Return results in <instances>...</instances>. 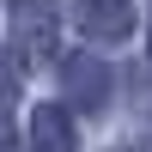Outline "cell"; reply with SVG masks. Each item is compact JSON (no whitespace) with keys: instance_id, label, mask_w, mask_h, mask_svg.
I'll list each match as a JSON object with an SVG mask.
<instances>
[{"instance_id":"cell-1","label":"cell","mask_w":152,"mask_h":152,"mask_svg":"<svg viewBox=\"0 0 152 152\" xmlns=\"http://www.w3.org/2000/svg\"><path fill=\"white\" fill-rule=\"evenodd\" d=\"M55 31H61V12L55 0H12V49L18 61H55Z\"/></svg>"},{"instance_id":"cell-2","label":"cell","mask_w":152,"mask_h":152,"mask_svg":"<svg viewBox=\"0 0 152 152\" xmlns=\"http://www.w3.org/2000/svg\"><path fill=\"white\" fill-rule=\"evenodd\" d=\"M73 24L91 43H122L134 37V0H73Z\"/></svg>"},{"instance_id":"cell-3","label":"cell","mask_w":152,"mask_h":152,"mask_svg":"<svg viewBox=\"0 0 152 152\" xmlns=\"http://www.w3.org/2000/svg\"><path fill=\"white\" fill-rule=\"evenodd\" d=\"M55 67H61V85H67V104L73 110H97V104H104L110 73L97 67L91 55H67V61H55Z\"/></svg>"},{"instance_id":"cell-4","label":"cell","mask_w":152,"mask_h":152,"mask_svg":"<svg viewBox=\"0 0 152 152\" xmlns=\"http://www.w3.org/2000/svg\"><path fill=\"white\" fill-rule=\"evenodd\" d=\"M31 152H79L73 116H67L61 104H37V110H31Z\"/></svg>"},{"instance_id":"cell-5","label":"cell","mask_w":152,"mask_h":152,"mask_svg":"<svg viewBox=\"0 0 152 152\" xmlns=\"http://www.w3.org/2000/svg\"><path fill=\"white\" fill-rule=\"evenodd\" d=\"M18 73H24V67H12V61L0 55V116H6L12 104H18Z\"/></svg>"}]
</instances>
